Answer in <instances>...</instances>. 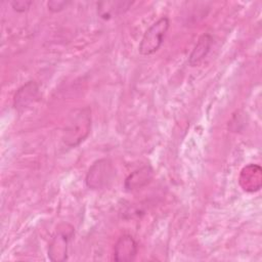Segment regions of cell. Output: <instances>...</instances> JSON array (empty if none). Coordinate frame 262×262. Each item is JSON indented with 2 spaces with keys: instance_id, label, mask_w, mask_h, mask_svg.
Instances as JSON below:
<instances>
[{
  "instance_id": "cell-10",
  "label": "cell",
  "mask_w": 262,
  "mask_h": 262,
  "mask_svg": "<svg viewBox=\"0 0 262 262\" xmlns=\"http://www.w3.org/2000/svg\"><path fill=\"white\" fill-rule=\"evenodd\" d=\"M213 36L209 33L203 34L196 41L193 49L188 56V64L190 67L199 66L208 55L213 45Z\"/></svg>"
},
{
  "instance_id": "cell-7",
  "label": "cell",
  "mask_w": 262,
  "mask_h": 262,
  "mask_svg": "<svg viewBox=\"0 0 262 262\" xmlns=\"http://www.w3.org/2000/svg\"><path fill=\"white\" fill-rule=\"evenodd\" d=\"M155 176V171L150 165H144L132 173H130L124 182V188L126 191L131 192L143 188L149 184Z\"/></svg>"
},
{
  "instance_id": "cell-8",
  "label": "cell",
  "mask_w": 262,
  "mask_h": 262,
  "mask_svg": "<svg viewBox=\"0 0 262 262\" xmlns=\"http://www.w3.org/2000/svg\"><path fill=\"white\" fill-rule=\"evenodd\" d=\"M261 167L257 164H249L243 168L239 175V184L245 191L255 192L261 188Z\"/></svg>"
},
{
  "instance_id": "cell-4",
  "label": "cell",
  "mask_w": 262,
  "mask_h": 262,
  "mask_svg": "<svg viewBox=\"0 0 262 262\" xmlns=\"http://www.w3.org/2000/svg\"><path fill=\"white\" fill-rule=\"evenodd\" d=\"M75 235V228L69 223H61L56 228L48 247V258L52 262L68 260L69 244Z\"/></svg>"
},
{
  "instance_id": "cell-11",
  "label": "cell",
  "mask_w": 262,
  "mask_h": 262,
  "mask_svg": "<svg viewBox=\"0 0 262 262\" xmlns=\"http://www.w3.org/2000/svg\"><path fill=\"white\" fill-rule=\"evenodd\" d=\"M9 3L14 11L25 12L30 9V7L33 4V1H31V0H12Z\"/></svg>"
},
{
  "instance_id": "cell-9",
  "label": "cell",
  "mask_w": 262,
  "mask_h": 262,
  "mask_svg": "<svg viewBox=\"0 0 262 262\" xmlns=\"http://www.w3.org/2000/svg\"><path fill=\"white\" fill-rule=\"evenodd\" d=\"M133 1H100L96 4L97 15L104 19L108 20L111 18L117 17L121 14L127 12L133 5Z\"/></svg>"
},
{
  "instance_id": "cell-2",
  "label": "cell",
  "mask_w": 262,
  "mask_h": 262,
  "mask_svg": "<svg viewBox=\"0 0 262 262\" xmlns=\"http://www.w3.org/2000/svg\"><path fill=\"white\" fill-rule=\"evenodd\" d=\"M169 28L170 19L167 16H162L150 25L140 40L138 46L139 53L143 56H148L156 53L164 43Z\"/></svg>"
},
{
  "instance_id": "cell-6",
  "label": "cell",
  "mask_w": 262,
  "mask_h": 262,
  "mask_svg": "<svg viewBox=\"0 0 262 262\" xmlns=\"http://www.w3.org/2000/svg\"><path fill=\"white\" fill-rule=\"evenodd\" d=\"M138 253V244L131 234L121 235L114 247V260L117 262L133 261Z\"/></svg>"
},
{
  "instance_id": "cell-12",
  "label": "cell",
  "mask_w": 262,
  "mask_h": 262,
  "mask_svg": "<svg viewBox=\"0 0 262 262\" xmlns=\"http://www.w3.org/2000/svg\"><path fill=\"white\" fill-rule=\"evenodd\" d=\"M70 3L71 2L67 0H49L47 2V8L51 12H59L67 8Z\"/></svg>"
},
{
  "instance_id": "cell-5",
  "label": "cell",
  "mask_w": 262,
  "mask_h": 262,
  "mask_svg": "<svg viewBox=\"0 0 262 262\" xmlns=\"http://www.w3.org/2000/svg\"><path fill=\"white\" fill-rule=\"evenodd\" d=\"M39 85L31 80L21 85L13 96V106L17 111H23L39 99Z\"/></svg>"
},
{
  "instance_id": "cell-1",
  "label": "cell",
  "mask_w": 262,
  "mask_h": 262,
  "mask_svg": "<svg viewBox=\"0 0 262 262\" xmlns=\"http://www.w3.org/2000/svg\"><path fill=\"white\" fill-rule=\"evenodd\" d=\"M91 130V110L84 106L75 110L70 116L62 134V142L69 147L80 145L89 135Z\"/></svg>"
},
{
  "instance_id": "cell-3",
  "label": "cell",
  "mask_w": 262,
  "mask_h": 262,
  "mask_svg": "<svg viewBox=\"0 0 262 262\" xmlns=\"http://www.w3.org/2000/svg\"><path fill=\"white\" fill-rule=\"evenodd\" d=\"M116 176V170L111 160L99 159L89 168L85 183L89 189L98 190L107 187Z\"/></svg>"
}]
</instances>
